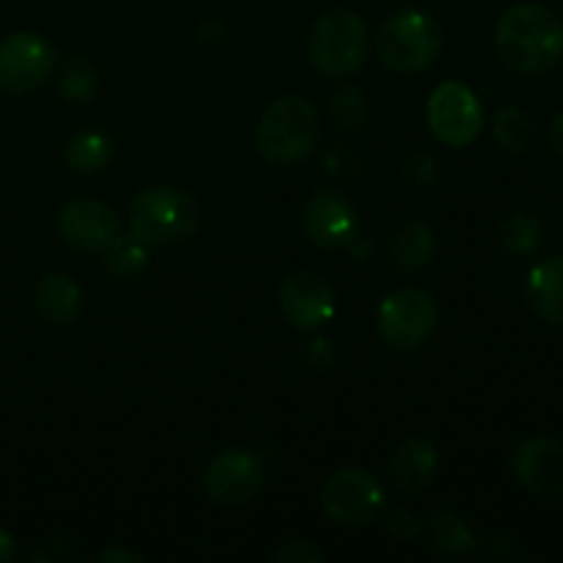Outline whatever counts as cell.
Masks as SVG:
<instances>
[{"label":"cell","mask_w":563,"mask_h":563,"mask_svg":"<svg viewBox=\"0 0 563 563\" xmlns=\"http://www.w3.org/2000/svg\"><path fill=\"white\" fill-rule=\"evenodd\" d=\"M495 49L517 75H544L563 55V22L542 3H517L495 25Z\"/></svg>","instance_id":"6da1fadb"},{"label":"cell","mask_w":563,"mask_h":563,"mask_svg":"<svg viewBox=\"0 0 563 563\" xmlns=\"http://www.w3.org/2000/svg\"><path fill=\"white\" fill-rule=\"evenodd\" d=\"M319 146V113L311 99L280 97L258 121V152L273 165L302 163Z\"/></svg>","instance_id":"7a4b0ae2"},{"label":"cell","mask_w":563,"mask_h":563,"mask_svg":"<svg viewBox=\"0 0 563 563\" xmlns=\"http://www.w3.org/2000/svg\"><path fill=\"white\" fill-rule=\"evenodd\" d=\"M201 212L190 192L179 187H143L130 203V231L146 245H176L196 236Z\"/></svg>","instance_id":"3957f363"},{"label":"cell","mask_w":563,"mask_h":563,"mask_svg":"<svg viewBox=\"0 0 563 563\" xmlns=\"http://www.w3.org/2000/svg\"><path fill=\"white\" fill-rule=\"evenodd\" d=\"M368 55V27L361 14L333 9L313 22L308 33V58L322 75H355Z\"/></svg>","instance_id":"277c9868"},{"label":"cell","mask_w":563,"mask_h":563,"mask_svg":"<svg viewBox=\"0 0 563 563\" xmlns=\"http://www.w3.org/2000/svg\"><path fill=\"white\" fill-rule=\"evenodd\" d=\"M443 47L440 25L421 9L396 11L377 33V53L394 71H423L438 60Z\"/></svg>","instance_id":"5b68a950"},{"label":"cell","mask_w":563,"mask_h":563,"mask_svg":"<svg viewBox=\"0 0 563 563\" xmlns=\"http://www.w3.org/2000/svg\"><path fill=\"white\" fill-rule=\"evenodd\" d=\"M322 509L335 526H372L385 509L383 484L374 473L361 471V467H341L324 482Z\"/></svg>","instance_id":"8992f818"},{"label":"cell","mask_w":563,"mask_h":563,"mask_svg":"<svg viewBox=\"0 0 563 563\" xmlns=\"http://www.w3.org/2000/svg\"><path fill=\"white\" fill-rule=\"evenodd\" d=\"M438 302L423 289H399L379 302V339L394 350H418L438 330Z\"/></svg>","instance_id":"52a82bcc"},{"label":"cell","mask_w":563,"mask_h":563,"mask_svg":"<svg viewBox=\"0 0 563 563\" xmlns=\"http://www.w3.org/2000/svg\"><path fill=\"white\" fill-rule=\"evenodd\" d=\"M427 124L440 143L465 148L482 135L484 108L473 88L460 80H445L429 93Z\"/></svg>","instance_id":"ba28073f"},{"label":"cell","mask_w":563,"mask_h":563,"mask_svg":"<svg viewBox=\"0 0 563 563\" xmlns=\"http://www.w3.org/2000/svg\"><path fill=\"white\" fill-rule=\"evenodd\" d=\"M55 69V49L33 31H16L0 42V91L11 97L36 91Z\"/></svg>","instance_id":"9c48e42d"},{"label":"cell","mask_w":563,"mask_h":563,"mask_svg":"<svg viewBox=\"0 0 563 563\" xmlns=\"http://www.w3.org/2000/svg\"><path fill=\"white\" fill-rule=\"evenodd\" d=\"M264 487V462L251 449H225L203 471V493L218 506H242Z\"/></svg>","instance_id":"30bf717a"},{"label":"cell","mask_w":563,"mask_h":563,"mask_svg":"<svg viewBox=\"0 0 563 563\" xmlns=\"http://www.w3.org/2000/svg\"><path fill=\"white\" fill-rule=\"evenodd\" d=\"M55 229L60 240L82 253H102L121 234V220L108 203L93 198L66 201L55 214Z\"/></svg>","instance_id":"8fae6325"},{"label":"cell","mask_w":563,"mask_h":563,"mask_svg":"<svg viewBox=\"0 0 563 563\" xmlns=\"http://www.w3.org/2000/svg\"><path fill=\"white\" fill-rule=\"evenodd\" d=\"M517 484L533 498H563V443L555 438H528L511 454Z\"/></svg>","instance_id":"7c38bea8"},{"label":"cell","mask_w":563,"mask_h":563,"mask_svg":"<svg viewBox=\"0 0 563 563\" xmlns=\"http://www.w3.org/2000/svg\"><path fill=\"white\" fill-rule=\"evenodd\" d=\"M355 203L335 190H317L302 207V234L322 251L346 247L357 236Z\"/></svg>","instance_id":"4fadbf2b"},{"label":"cell","mask_w":563,"mask_h":563,"mask_svg":"<svg viewBox=\"0 0 563 563\" xmlns=\"http://www.w3.org/2000/svg\"><path fill=\"white\" fill-rule=\"evenodd\" d=\"M284 317L300 330H317L328 324L335 313V295L328 280L313 269H297L284 278L278 289Z\"/></svg>","instance_id":"5bb4252c"},{"label":"cell","mask_w":563,"mask_h":563,"mask_svg":"<svg viewBox=\"0 0 563 563\" xmlns=\"http://www.w3.org/2000/svg\"><path fill=\"white\" fill-rule=\"evenodd\" d=\"M390 482L401 493H421L438 473V449L423 438H405L388 462Z\"/></svg>","instance_id":"9a60e30c"},{"label":"cell","mask_w":563,"mask_h":563,"mask_svg":"<svg viewBox=\"0 0 563 563\" xmlns=\"http://www.w3.org/2000/svg\"><path fill=\"white\" fill-rule=\"evenodd\" d=\"M526 297L542 322L563 324V256H544L528 273Z\"/></svg>","instance_id":"2e32d148"},{"label":"cell","mask_w":563,"mask_h":563,"mask_svg":"<svg viewBox=\"0 0 563 563\" xmlns=\"http://www.w3.org/2000/svg\"><path fill=\"white\" fill-rule=\"evenodd\" d=\"M36 311L53 328H69L82 311V289L66 273H47L36 284Z\"/></svg>","instance_id":"e0dca14e"},{"label":"cell","mask_w":563,"mask_h":563,"mask_svg":"<svg viewBox=\"0 0 563 563\" xmlns=\"http://www.w3.org/2000/svg\"><path fill=\"white\" fill-rule=\"evenodd\" d=\"M390 258L405 273H418L427 267L434 256V234L421 220H405L394 229L388 242Z\"/></svg>","instance_id":"ac0fdd59"},{"label":"cell","mask_w":563,"mask_h":563,"mask_svg":"<svg viewBox=\"0 0 563 563\" xmlns=\"http://www.w3.org/2000/svg\"><path fill=\"white\" fill-rule=\"evenodd\" d=\"M421 531L427 537V548L434 555H443V559H456V555L473 553L478 548L467 522L456 517L454 511H434V515H429L427 526Z\"/></svg>","instance_id":"d6986e66"},{"label":"cell","mask_w":563,"mask_h":563,"mask_svg":"<svg viewBox=\"0 0 563 563\" xmlns=\"http://www.w3.org/2000/svg\"><path fill=\"white\" fill-rule=\"evenodd\" d=\"M64 159L75 174H97L113 159V137L104 132H77L66 143Z\"/></svg>","instance_id":"ffe728a7"},{"label":"cell","mask_w":563,"mask_h":563,"mask_svg":"<svg viewBox=\"0 0 563 563\" xmlns=\"http://www.w3.org/2000/svg\"><path fill=\"white\" fill-rule=\"evenodd\" d=\"M104 269L113 280H135L148 267V245L135 234H119L104 247Z\"/></svg>","instance_id":"44dd1931"},{"label":"cell","mask_w":563,"mask_h":563,"mask_svg":"<svg viewBox=\"0 0 563 563\" xmlns=\"http://www.w3.org/2000/svg\"><path fill=\"white\" fill-rule=\"evenodd\" d=\"M495 141L506 148V152L522 154L533 141V121L528 119L522 110L517 108H500L493 119Z\"/></svg>","instance_id":"7402d4cb"},{"label":"cell","mask_w":563,"mask_h":563,"mask_svg":"<svg viewBox=\"0 0 563 563\" xmlns=\"http://www.w3.org/2000/svg\"><path fill=\"white\" fill-rule=\"evenodd\" d=\"M542 242V223L528 212H515L500 225V245L517 256H528Z\"/></svg>","instance_id":"603a6c76"},{"label":"cell","mask_w":563,"mask_h":563,"mask_svg":"<svg viewBox=\"0 0 563 563\" xmlns=\"http://www.w3.org/2000/svg\"><path fill=\"white\" fill-rule=\"evenodd\" d=\"M330 113H333V121L341 130H361L368 113L366 93L355 86H341L339 91L330 97Z\"/></svg>","instance_id":"cb8c5ba5"},{"label":"cell","mask_w":563,"mask_h":563,"mask_svg":"<svg viewBox=\"0 0 563 563\" xmlns=\"http://www.w3.org/2000/svg\"><path fill=\"white\" fill-rule=\"evenodd\" d=\"M60 91L69 102L86 104L97 91V71L86 58H71L60 71Z\"/></svg>","instance_id":"d4e9b609"},{"label":"cell","mask_w":563,"mask_h":563,"mask_svg":"<svg viewBox=\"0 0 563 563\" xmlns=\"http://www.w3.org/2000/svg\"><path fill=\"white\" fill-rule=\"evenodd\" d=\"M322 165L333 179H355V176L361 174L363 163L361 154H357L355 148L346 146V143H333V146L324 152Z\"/></svg>","instance_id":"484cf974"},{"label":"cell","mask_w":563,"mask_h":563,"mask_svg":"<svg viewBox=\"0 0 563 563\" xmlns=\"http://www.w3.org/2000/svg\"><path fill=\"white\" fill-rule=\"evenodd\" d=\"M401 179L412 187H427L438 179V159L429 154H410L401 159Z\"/></svg>","instance_id":"4316f807"},{"label":"cell","mask_w":563,"mask_h":563,"mask_svg":"<svg viewBox=\"0 0 563 563\" xmlns=\"http://www.w3.org/2000/svg\"><path fill=\"white\" fill-rule=\"evenodd\" d=\"M385 520V528H388V533L394 539H399V542H410V539H416L418 533H421V522L416 520V515L407 509H388L383 515Z\"/></svg>","instance_id":"83f0119b"},{"label":"cell","mask_w":563,"mask_h":563,"mask_svg":"<svg viewBox=\"0 0 563 563\" xmlns=\"http://www.w3.org/2000/svg\"><path fill=\"white\" fill-rule=\"evenodd\" d=\"M324 553L311 542V539H289L284 548H278L275 553V561L284 563H311V561H322Z\"/></svg>","instance_id":"f1b7e54d"},{"label":"cell","mask_w":563,"mask_h":563,"mask_svg":"<svg viewBox=\"0 0 563 563\" xmlns=\"http://www.w3.org/2000/svg\"><path fill=\"white\" fill-rule=\"evenodd\" d=\"M71 559H75V548L69 542H64V539H47V542H42L31 553L33 563H60Z\"/></svg>","instance_id":"f546056e"},{"label":"cell","mask_w":563,"mask_h":563,"mask_svg":"<svg viewBox=\"0 0 563 563\" xmlns=\"http://www.w3.org/2000/svg\"><path fill=\"white\" fill-rule=\"evenodd\" d=\"M335 344L330 339H313L306 350V361L311 363L313 368H333L335 366Z\"/></svg>","instance_id":"4dcf8cb0"},{"label":"cell","mask_w":563,"mask_h":563,"mask_svg":"<svg viewBox=\"0 0 563 563\" xmlns=\"http://www.w3.org/2000/svg\"><path fill=\"white\" fill-rule=\"evenodd\" d=\"M476 550L484 555V559H489V561H511V559H517V555H520L515 539H506V537L487 539V544H478Z\"/></svg>","instance_id":"1f68e13d"},{"label":"cell","mask_w":563,"mask_h":563,"mask_svg":"<svg viewBox=\"0 0 563 563\" xmlns=\"http://www.w3.org/2000/svg\"><path fill=\"white\" fill-rule=\"evenodd\" d=\"M97 561H104V563H126V561H132V563H141L143 561V555H137V553H132V550H126V548H104V550H99L97 553Z\"/></svg>","instance_id":"d6a6232c"},{"label":"cell","mask_w":563,"mask_h":563,"mask_svg":"<svg viewBox=\"0 0 563 563\" xmlns=\"http://www.w3.org/2000/svg\"><path fill=\"white\" fill-rule=\"evenodd\" d=\"M550 148L555 152V157L563 163V113H559L550 124Z\"/></svg>","instance_id":"836d02e7"},{"label":"cell","mask_w":563,"mask_h":563,"mask_svg":"<svg viewBox=\"0 0 563 563\" xmlns=\"http://www.w3.org/2000/svg\"><path fill=\"white\" fill-rule=\"evenodd\" d=\"M14 559H16L14 537H11L9 531H3V528H0V563H9Z\"/></svg>","instance_id":"e575fe53"},{"label":"cell","mask_w":563,"mask_h":563,"mask_svg":"<svg viewBox=\"0 0 563 563\" xmlns=\"http://www.w3.org/2000/svg\"><path fill=\"white\" fill-rule=\"evenodd\" d=\"M352 251V256L355 258H366V256H372V242H366V240H361V236H355V240L350 242V245H346Z\"/></svg>","instance_id":"d590c367"}]
</instances>
